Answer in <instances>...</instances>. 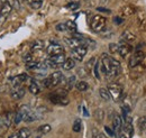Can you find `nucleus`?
Segmentation results:
<instances>
[{"label": "nucleus", "instance_id": "1", "mask_svg": "<svg viewBox=\"0 0 146 138\" xmlns=\"http://www.w3.org/2000/svg\"><path fill=\"white\" fill-rule=\"evenodd\" d=\"M100 70L104 74H106L108 78H115L120 72V63L116 58L109 56L108 54L104 53L101 55V58L99 61Z\"/></svg>", "mask_w": 146, "mask_h": 138}, {"label": "nucleus", "instance_id": "2", "mask_svg": "<svg viewBox=\"0 0 146 138\" xmlns=\"http://www.w3.org/2000/svg\"><path fill=\"white\" fill-rule=\"evenodd\" d=\"M66 93L68 91L64 89H60L57 91H55L53 93H51L48 96V99L52 104H61V105H68L69 104V99L66 98Z\"/></svg>", "mask_w": 146, "mask_h": 138}, {"label": "nucleus", "instance_id": "3", "mask_svg": "<svg viewBox=\"0 0 146 138\" xmlns=\"http://www.w3.org/2000/svg\"><path fill=\"white\" fill-rule=\"evenodd\" d=\"M106 24H107V19L101 16V15H96L91 18L90 20V27L94 33H100L105 29L106 27Z\"/></svg>", "mask_w": 146, "mask_h": 138}, {"label": "nucleus", "instance_id": "4", "mask_svg": "<svg viewBox=\"0 0 146 138\" xmlns=\"http://www.w3.org/2000/svg\"><path fill=\"white\" fill-rule=\"evenodd\" d=\"M65 56L64 54H60V55H54V56H50L48 58H46L44 61L45 65L47 68H52V69H56L58 68V65H62L65 61Z\"/></svg>", "mask_w": 146, "mask_h": 138}, {"label": "nucleus", "instance_id": "5", "mask_svg": "<svg viewBox=\"0 0 146 138\" xmlns=\"http://www.w3.org/2000/svg\"><path fill=\"white\" fill-rule=\"evenodd\" d=\"M29 112H31V108H29V105H27V104H23L18 110H17V112L15 113V116H14V122H15L16 125H19L21 121L25 120V118L27 117V115H28Z\"/></svg>", "mask_w": 146, "mask_h": 138}, {"label": "nucleus", "instance_id": "6", "mask_svg": "<svg viewBox=\"0 0 146 138\" xmlns=\"http://www.w3.org/2000/svg\"><path fill=\"white\" fill-rule=\"evenodd\" d=\"M64 42L72 50L79 47V46H81V45H86V38H83L82 36H80V37L73 36V37H69V38L66 37V38H64Z\"/></svg>", "mask_w": 146, "mask_h": 138}, {"label": "nucleus", "instance_id": "7", "mask_svg": "<svg viewBox=\"0 0 146 138\" xmlns=\"http://www.w3.org/2000/svg\"><path fill=\"white\" fill-rule=\"evenodd\" d=\"M88 48L89 47L87 45H81V46L72 50V58L74 61H79V62L83 61V57L88 53Z\"/></svg>", "mask_w": 146, "mask_h": 138}, {"label": "nucleus", "instance_id": "8", "mask_svg": "<svg viewBox=\"0 0 146 138\" xmlns=\"http://www.w3.org/2000/svg\"><path fill=\"white\" fill-rule=\"evenodd\" d=\"M47 79L50 81V88L58 86L60 83H62L65 80L64 79V75H63V73L61 71H55V72H53Z\"/></svg>", "mask_w": 146, "mask_h": 138}, {"label": "nucleus", "instance_id": "9", "mask_svg": "<svg viewBox=\"0 0 146 138\" xmlns=\"http://www.w3.org/2000/svg\"><path fill=\"white\" fill-rule=\"evenodd\" d=\"M107 90L109 91L110 97H112L113 100H118L120 97H121V93H123V86L118 83H111L108 86Z\"/></svg>", "mask_w": 146, "mask_h": 138}, {"label": "nucleus", "instance_id": "10", "mask_svg": "<svg viewBox=\"0 0 146 138\" xmlns=\"http://www.w3.org/2000/svg\"><path fill=\"white\" fill-rule=\"evenodd\" d=\"M64 52V48L62 45H60L57 42H53L47 46L46 48V53L50 55V56H54V55H60V54H63Z\"/></svg>", "mask_w": 146, "mask_h": 138}, {"label": "nucleus", "instance_id": "11", "mask_svg": "<svg viewBox=\"0 0 146 138\" xmlns=\"http://www.w3.org/2000/svg\"><path fill=\"white\" fill-rule=\"evenodd\" d=\"M11 10H13V6H11V3L9 1L2 5V7L0 9V26L7 20V18L9 17Z\"/></svg>", "mask_w": 146, "mask_h": 138}, {"label": "nucleus", "instance_id": "12", "mask_svg": "<svg viewBox=\"0 0 146 138\" xmlns=\"http://www.w3.org/2000/svg\"><path fill=\"white\" fill-rule=\"evenodd\" d=\"M144 56H145V54L142 51H135V53L131 55V57L129 60V66L130 68H135L138 64H141L143 62V60H144Z\"/></svg>", "mask_w": 146, "mask_h": 138}, {"label": "nucleus", "instance_id": "13", "mask_svg": "<svg viewBox=\"0 0 146 138\" xmlns=\"http://www.w3.org/2000/svg\"><path fill=\"white\" fill-rule=\"evenodd\" d=\"M123 123H124V120H123V118L119 116V115H115V117H113V120H112V126H113V131H115V134H117L120 129H121V127H123Z\"/></svg>", "mask_w": 146, "mask_h": 138}, {"label": "nucleus", "instance_id": "14", "mask_svg": "<svg viewBox=\"0 0 146 138\" xmlns=\"http://www.w3.org/2000/svg\"><path fill=\"white\" fill-rule=\"evenodd\" d=\"M10 96H11L13 99L19 100V99H21V98L25 96V89L21 88V86H15V89L11 91Z\"/></svg>", "mask_w": 146, "mask_h": 138}, {"label": "nucleus", "instance_id": "15", "mask_svg": "<svg viewBox=\"0 0 146 138\" xmlns=\"http://www.w3.org/2000/svg\"><path fill=\"white\" fill-rule=\"evenodd\" d=\"M131 46L127 44V43H123V44H119V48H118V53L121 57H126L129 53L131 52Z\"/></svg>", "mask_w": 146, "mask_h": 138}, {"label": "nucleus", "instance_id": "16", "mask_svg": "<svg viewBox=\"0 0 146 138\" xmlns=\"http://www.w3.org/2000/svg\"><path fill=\"white\" fill-rule=\"evenodd\" d=\"M28 79V75L26 73H21L16 75L14 79H13V86H20V84H23L26 80Z\"/></svg>", "mask_w": 146, "mask_h": 138}, {"label": "nucleus", "instance_id": "17", "mask_svg": "<svg viewBox=\"0 0 146 138\" xmlns=\"http://www.w3.org/2000/svg\"><path fill=\"white\" fill-rule=\"evenodd\" d=\"M123 40H125V43H130V42H134L136 39V36L134 34H131L129 31H125L123 34H121V37H120Z\"/></svg>", "mask_w": 146, "mask_h": 138}, {"label": "nucleus", "instance_id": "18", "mask_svg": "<svg viewBox=\"0 0 146 138\" xmlns=\"http://www.w3.org/2000/svg\"><path fill=\"white\" fill-rule=\"evenodd\" d=\"M28 90H29V92H31L32 94H34V96H37V94L39 93V91H40L39 86H38V83H37L35 80H32L31 84L28 86Z\"/></svg>", "mask_w": 146, "mask_h": 138}, {"label": "nucleus", "instance_id": "19", "mask_svg": "<svg viewBox=\"0 0 146 138\" xmlns=\"http://www.w3.org/2000/svg\"><path fill=\"white\" fill-rule=\"evenodd\" d=\"M74 66H75V61L73 58L65 60L64 63L62 64V68H63V70H65V71H70V70L74 69Z\"/></svg>", "mask_w": 146, "mask_h": 138}, {"label": "nucleus", "instance_id": "20", "mask_svg": "<svg viewBox=\"0 0 146 138\" xmlns=\"http://www.w3.org/2000/svg\"><path fill=\"white\" fill-rule=\"evenodd\" d=\"M14 116H15V115H14L13 112H10V111L6 113V116H5V119H3V125H5L7 128H8V127H10L11 122L14 121Z\"/></svg>", "mask_w": 146, "mask_h": 138}, {"label": "nucleus", "instance_id": "21", "mask_svg": "<svg viewBox=\"0 0 146 138\" xmlns=\"http://www.w3.org/2000/svg\"><path fill=\"white\" fill-rule=\"evenodd\" d=\"M17 133H18L19 138H29L31 137V135H32L31 129H29V128H27V127L19 129V131H17Z\"/></svg>", "mask_w": 146, "mask_h": 138}, {"label": "nucleus", "instance_id": "22", "mask_svg": "<svg viewBox=\"0 0 146 138\" xmlns=\"http://www.w3.org/2000/svg\"><path fill=\"white\" fill-rule=\"evenodd\" d=\"M65 26H66V32L76 33V31H78V26H76V24L73 20H68L65 23Z\"/></svg>", "mask_w": 146, "mask_h": 138}, {"label": "nucleus", "instance_id": "23", "mask_svg": "<svg viewBox=\"0 0 146 138\" xmlns=\"http://www.w3.org/2000/svg\"><path fill=\"white\" fill-rule=\"evenodd\" d=\"M51 130H52V127H51V125H47V123H45V125H42V126H39V127L37 128V131H38L40 135H45V134H48Z\"/></svg>", "mask_w": 146, "mask_h": 138}, {"label": "nucleus", "instance_id": "24", "mask_svg": "<svg viewBox=\"0 0 146 138\" xmlns=\"http://www.w3.org/2000/svg\"><path fill=\"white\" fill-rule=\"evenodd\" d=\"M99 96L101 97V99H104L105 101H108L110 100V94H109V91L106 89V88H100L99 89Z\"/></svg>", "mask_w": 146, "mask_h": 138}, {"label": "nucleus", "instance_id": "25", "mask_svg": "<svg viewBox=\"0 0 146 138\" xmlns=\"http://www.w3.org/2000/svg\"><path fill=\"white\" fill-rule=\"evenodd\" d=\"M43 1L44 0H28V5L33 9H39L43 6Z\"/></svg>", "mask_w": 146, "mask_h": 138}, {"label": "nucleus", "instance_id": "26", "mask_svg": "<svg viewBox=\"0 0 146 138\" xmlns=\"http://www.w3.org/2000/svg\"><path fill=\"white\" fill-rule=\"evenodd\" d=\"M43 47H44V43H43L42 40H39V39L33 42V44H32V46H31L32 51H42Z\"/></svg>", "mask_w": 146, "mask_h": 138}, {"label": "nucleus", "instance_id": "27", "mask_svg": "<svg viewBox=\"0 0 146 138\" xmlns=\"http://www.w3.org/2000/svg\"><path fill=\"white\" fill-rule=\"evenodd\" d=\"M75 86L79 91H87L89 88V84L86 81H79L78 83H75Z\"/></svg>", "mask_w": 146, "mask_h": 138}, {"label": "nucleus", "instance_id": "28", "mask_svg": "<svg viewBox=\"0 0 146 138\" xmlns=\"http://www.w3.org/2000/svg\"><path fill=\"white\" fill-rule=\"evenodd\" d=\"M81 127H82V122L80 119H75V121L73 122V131L74 133H80V130H81Z\"/></svg>", "mask_w": 146, "mask_h": 138}, {"label": "nucleus", "instance_id": "29", "mask_svg": "<svg viewBox=\"0 0 146 138\" xmlns=\"http://www.w3.org/2000/svg\"><path fill=\"white\" fill-rule=\"evenodd\" d=\"M100 63H99V61L97 60V62H96V64L93 65V73H94V76L99 80L100 79Z\"/></svg>", "mask_w": 146, "mask_h": 138}, {"label": "nucleus", "instance_id": "30", "mask_svg": "<svg viewBox=\"0 0 146 138\" xmlns=\"http://www.w3.org/2000/svg\"><path fill=\"white\" fill-rule=\"evenodd\" d=\"M137 125H138V128H139L141 130H145L146 129V116L141 117V118L138 119Z\"/></svg>", "mask_w": 146, "mask_h": 138}, {"label": "nucleus", "instance_id": "31", "mask_svg": "<svg viewBox=\"0 0 146 138\" xmlns=\"http://www.w3.org/2000/svg\"><path fill=\"white\" fill-rule=\"evenodd\" d=\"M74 84H75V76L72 75V76H70V78L66 80V86H68V90L72 89Z\"/></svg>", "mask_w": 146, "mask_h": 138}, {"label": "nucleus", "instance_id": "32", "mask_svg": "<svg viewBox=\"0 0 146 138\" xmlns=\"http://www.w3.org/2000/svg\"><path fill=\"white\" fill-rule=\"evenodd\" d=\"M66 8H68V9H71V10H76V9L80 8V3L73 1V2H70V3L66 5Z\"/></svg>", "mask_w": 146, "mask_h": 138}, {"label": "nucleus", "instance_id": "33", "mask_svg": "<svg viewBox=\"0 0 146 138\" xmlns=\"http://www.w3.org/2000/svg\"><path fill=\"white\" fill-rule=\"evenodd\" d=\"M118 48H119V44H116V43L109 44V51L111 53H118Z\"/></svg>", "mask_w": 146, "mask_h": 138}, {"label": "nucleus", "instance_id": "34", "mask_svg": "<svg viewBox=\"0 0 146 138\" xmlns=\"http://www.w3.org/2000/svg\"><path fill=\"white\" fill-rule=\"evenodd\" d=\"M55 29L57 32H66V26H65V23H61V24H57L55 26Z\"/></svg>", "mask_w": 146, "mask_h": 138}, {"label": "nucleus", "instance_id": "35", "mask_svg": "<svg viewBox=\"0 0 146 138\" xmlns=\"http://www.w3.org/2000/svg\"><path fill=\"white\" fill-rule=\"evenodd\" d=\"M24 62H25L26 64L33 62V56H32V54H26V55L24 56Z\"/></svg>", "mask_w": 146, "mask_h": 138}, {"label": "nucleus", "instance_id": "36", "mask_svg": "<svg viewBox=\"0 0 146 138\" xmlns=\"http://www.w3.org/2000/svg\"><path fill=\"white\" fill-rule=\"evenodd\" d=\"M11 6H13V8H15V9H20V0H13V3H11Z\"/></svg>", "mask_w": 146, "mask_h": 138}, {"label": "nucleus", "instance_id": "37", "mask_svg": "<svg viewBox=\"0 0 146 138\" xmlns=\"http://www.w3.org/2000/svg\"><path fill=\"white\" fill-rule=\"evenodd\" d=\"M96 62H97V58H96V57H92L91 60L87 63V68H89V69H90V68H93V65L96 64Z\"/></svg>", "mask_w": 146, "mask_h": 138}, {"label": "nucleus", "instance_id": "38", "mask_svg": "<svg viewBox=\"0 0 146 138\" xmlns=\"http://www.w3.org/2000/svg\"><path fill=\"white\" fill-rule=\"evenodd\" d=\"M37 66V62H31V63H27V69L28 70H35Z\"/></svg>", "mask_w": 146, "mask_h": 138}, {"label": "nucleus", "instance_id": "39", "mask_svg": "<svg viewBox=\"0 0 146 138\" xmlns=\"http://www.w3.org/2000/svg\"><path fill=\"white\" fill-rule=\"evenodd\" d=\"M105 131H106V133H107V134H108L109 136H111V137H112V136H115V131H113V130H112L111 128L107 127V126L105 127Z\"/></svg>", "mask_w": 146, "mask_h": 138}, {"label": "nucleus", "instance_id": "40", "mask_svg": "<svg viewBox=\"0 0 146 138\" xmlns=\"http://www.w3.org/2000/svg\"><path fill=\"white\" fill-rule=\"evenodd\" d=\"M123 21H124V19H123V18H120V17H118V16L113 18V23H115L116 25H120Z\"/></svg>", "mask_w": 146, "mask_h": 138}, {"label": "nucleus", "instance_id": "41", "mask_svg": "<svg viewBox=\"0 0 146 138\" xmlns=\"http://www.w3.org/2000/svg\"><path fill=\"white\" fill-rule=\"evenodd\" d=\"M78 73L80 74V76H86V75H87V71H86V69H79L78 70Z\"/></svg>", "mask_w": 146, "mask_h": 138}, {"label": "nucleus", "instance_id": "42", "mask_svg": "<svg viewBox=\"0 0 146 138\" xmlns=\"http://www.w3.org/2000/svg\"><path fill=\"white\" fill-rule=\"evenodd\" d=\"M97 10H98V11H104V13H107V14H110V13H111V10H109V9H106V8H102V7L97 8Z\"/></svg>", "mask_w": 146, "mask_h": 138}, {"label": "nucleus", "instance_id": "43", "mask_svg": "<svg viewBox=\"0 0 146 138\" xmlns=\"http://www.w3.org/2000/svg\"><path fill=\"white\" fill-rule=\"evenodd\" d=\"M8 138H19V136H18V133H15V134H11L10 136Z\"/></svg>", "mask_w": 146, "mask_h": 138}, {"label": "nucleus", "instance_id": "44", "mask_svg": "<svg viewBox=\"0 0 146 138\" xmlns=\"http://www.w3.org/2000/svg\"><path fill=\"white\" fill-rule=\"evenodd\" d=\"M87 111H88V110H87V109H86V108H83V115H84V116H87V117H88V116H89V113H88V112H87Z\"/></svg>", "mask_w": 146, "mask_h": 138}, {"label": "nucleus", "instance_id": "45", "mask_svg": "<svg viewBox=\"0 0 146 138\" xmlns=\"http://www.w3.org/2000/svg\"><path fill=\"white\" fill-rule=\"evenodd\" d=\"M6 2H8V0H0V3H6Z\"/></svg>", "mask_w": 146, "mask_h": 138}]
</instances>
